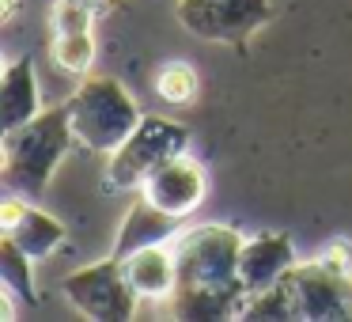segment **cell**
Returning <instances> with one entry per match:
<instances>
[{
  "label": "cell",
  "mask_w": 352,
  "mask_h": 322,
  "mask_svg": "<svg viewBox=\"0 0 352 322\" xmlns=\"http://www.w3.org/2000/svg\"><path fill=\"white\" fill-rule=\"evenodd\" d=\"M349 243L337 239L318 258L296 261L280 277L296 322H352V266Z\"/></svg>",
  "instance_id": "cell-3"
},
{
  "label": "cell",
  "mask_w": 352,
  "mask_h": 322,
  "mask_svg": "<svg viewBox=\"0 0 352 322\" xmlns=\"http://www.w3.org/2000/svg\"><path fill=\"white\" fill-rule=\"evenodd\" d=\"M273 0H178V23L201 42L246 50V42L273 19Z\"/></svg>",
  "instance_id": "cell-6"
},
{
  "label": "cell",
  "mask_w": 352,
  "mask_h": 322,
  "mask_svg": "<svg viewBox=\"0 0 352 322\" xmlns=\"http://www.w3.org/2000/svg\"><path fill=\"white\" fill-rule=\"evenodd\" d=\"M50 61L69 76H87L95 65V31H50Z\"/></svg>",
  "instance_id": "cell-14"
},
{
  "label": "cell",
  "mask_w": 352,
  "mask_h": 322,
  "mask_svg": "<svg viewBox=\"0 0 352 322\" xmlns=\"http://www.w3.org/2000/svg\"><path fill=\"white\" fill-rule=\"evenodd\" d=\"M182 231V216H170L163 208H155L152 201L137 197L133 208L125 213L122 228H118V239H114V258H129L133 250H144V246H155V243H167Z\"/></svg>",
  "instance_id": "cell-11"
},
{
  "label": "cell",
  "mask_w": 352,
  "mask_h": 322,
  "mask_svg": "<svg viewBox=\"0 0 352 322\" xmlns=\"http://www.w3.org/2000/svg\"><path fill=\"white\" fill-rule=\"evenodd\" d=\"M125 277L137 288L140 299H152V303H170L175 296V281H178V266H175V246L155 243L144 250H133L129 258H122Z\"/></svg>",
  "instance_id": "cell-10"
},
{
  "label": "cell",
  "mask_w": 352,
  "mask_h": 322,
  "mask_svg": "<svg viewBox=\"0 0 352 322\" xmlns=\"http://www.w3.org/2000/svg\"><path fill=\"white\" fill-rule=\"evenodd\" d=\"M69 114L76 144L87 152H114L144 114L137 99L118 84L114 76H87L76 92L69 95Z\"/></svg>",
  "instance_id": "cell-4"
},
{
  "label": "cell",
  "mask_w": 352,
  "mask_h": 322,
  "mask_svg": "<svg viewBox=\"0 0 352 322\" xmlns=\"http://www.w3.org/2000/svg\"><path fill=\"white\" fill-rule=\"evenodd\" d=\"M296 243L288 231H258V235L243 239V254H239V273H243L246 296L265 292L296 266Z\"/></svg>",
  "instance_id": "cell-9"
},
{
  "label": "cell",
  "mask_w": 352,
  "mask_h": 322,
  "mask_svg": "<svg viewBox=\"0 0 352 322\" xmlns=\"http://www.w3.org/2000/svg\"><path fill=\"white\" fill-rule=\"evenodd\" d=\"M76 144L72 133V114L69 103L42 110L38 118L4 129L0 152H4V182L8 190L23 193L31 201H42V193L54 182V171L61 167V160L69 155V148Z\"/></svg>",
  "instance_id": "cell-2"
},
{
  "label": "cell",
  "mask_w": 352,
  "mask_h": 322,
  "mask_svg": "<svg viewBox=\"0 0 352 322\" xmlns=\"http://www.w3.org/2000/svg\"><path fill=\"white\" fill-rule=\"evenodd\" d=\"M42 114V92L31 61H12L0 80V129H16Z\"/></svg>",
  "instance_id": "cell-12"
},
{
  "label": "cell",
  "mask_w": 352,
  "mask_h": 322,
  "mask_svg": "<svg viewBox=\"0 0 352 322\" xmlns=\"http://www.w3.org/2000/svg\"><path fill=\"white\" fill-rule=\"evenodd\" d=\"M201 92V76L190 61H163L155 72V95L170 107H190Z\"/></svg>",
  "instance_id": "cell-16"
},
{
  "label": "cell",
  "mask_w": 352,
  "mask_h": 322,
  "mask_svg": "<svg viewBox=\"0 0 352 322\" xmlns=\"http://www.w3.org/2000/svg\"><path fill=\"white\" fill-rule=\"evenodd\" d=\"M137 193L144 201H152L155 208L186 220V216L197 213L201 201H205L208 178H205L201 160H193L190 152H178V155H170L167 163H160V167L144 178V186H140Z\"/></svg>",
  "instance_id": "cell-8"
},
{
  "label": "cell",
  "mask_w": 352,
  "mask_h": 322,
  "mask_svg": "<svg viewBox=\"0 0 352 322\" xmlns=\"http://www.w3.org/2000/svg\"><path fill=\"white\" fill-rule=\"evenodd\" d=\"M239 254H243V235L231 224H197L190 231H178V281L170 311L190 322L239 319V307L246 299Z\"/></svg>",
  "instance_id": "cell-1"
},
{
  "label": "cell",
  "mask_w": 352,
  "mask_h": 322,
  "mask_svg": "<svg viewBox=\"0 0 352 322\" xmlns=\"http://www.w3.org/2000/svg\"><path fill=\"white\" fill-rule=\"evenodd\" d=\"M4 235L16 239V243L23 246L34 261H42V258H50V254L65 243V224L54 220L50 213H42L38 201H27V208L19 213V220L12 224Z\"/></svg>",
  "instance_id": "cell-13"
},
{
  "label": "cell",
  "mask_w": 352,
  "mask_h": 322,
  "mask_svg": "<svg viewBox=\"0 0 352 322\" xmlns=\"http://www.w3.org/2000/svg\"><path fill=\"white\" fill-rule=\"evenodd\" d=\"M80 4H87V8H95V12L102 16V12H110V8H114L118 0H80Z\"/></svg>",
  "instance_id": "cell-18"
},
{
  "label": "cell",
  "mask_w": 352,
  "mask_h": 322,
  "mask_svg": "<svg viewBox=\"0 0 352 322\" xmlns=\"http://www.w3.org/2000/svg\"><path fill=\"white\" fill-rule=\"evenodd\" d=\"M61 292L84 319L95 322H129L140 303L137 288L125 277L122 258H114V254L69 273L61 281Z\"/></svg>",
  "instance_id": "cell-7"
},
{
  "label": "cell",
  "mask_w": 352,
  "mask_h": 322,
  "mask_svg": "<svg viewBox=\"0 0 352 322\" xmlns=\"http://www.w3.org/2000/svg\"><path fill=\"white\" fill-rule=\"evenodd\" d=\"M34 258L23 250V246L16 243V239H0V281H4V288H12L23 303H38V288H34V273H31Z\"/></svg>",
  "instance_id": "cell-15"
},
{
  "label": "cell",
  "mask_w": 352,
  "mask_h": 322,
  "mask_svg": "<svg viewBox=\"0 0 352 322\" xmlns=\"http://www.w3.org/2000/svg\"><path fill=\"white\" fill-rule=\"evenodd\" d=\"M16 12H19V0H4V23H12Z\"/></svg>",
  "instance_id": "cell-19"
},
{
  "label": "cell",
  "mask_w": 352,
  "mask_h": 322,
  "mask_svg": "<svg viewBox=\"0 0 352 322\" xmlns=\"http://www.w3.org/2000/svg\"><path fill=\"white\" fill-rule=\"evenodd\" d=\"M190 125L175 122L167 114H144L137 122V129L110 152L107 160V190H140L144 178L152 175L160 163H167L170 155L190 152Z\"/></svg>",
  "instance_id": "cell-5"
},
{
  "label": "cell",
  "mask_w": 352,
  "mask_h": 322,
  "mask_svg": "<svg viewBox=\"0 0 352 322\" xmlns=\"http://www.w3.org/2000/svg\"><path fill=\"white\" fill-rule=\"evenodd\" d=\"M12 296H16L12 288H4V292H0V319H4V322H12V319H16V307H12Z\"/></svg>",
  "instance_id": "cell-17"
}]
</instances>
